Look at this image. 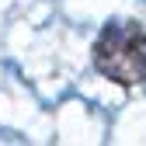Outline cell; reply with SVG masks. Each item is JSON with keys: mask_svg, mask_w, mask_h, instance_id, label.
Wrapping results in <instances>:
<instances>
[{"mask_svg": "<svg viewBox=\"0 0 146 146\" xmlns=\"http://www.w3.org/2000/svg\"><path fill=\"white\" fill-rule=\"evenodd\" d=\"M94 66L118 87L146 84V31L136 21H111L94 42Z\"/></svg>", "mask_w": 146, "mask_h": 146, "instance_id": "1", "label": "cell"}]
</instances>
